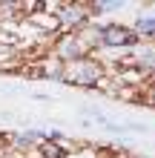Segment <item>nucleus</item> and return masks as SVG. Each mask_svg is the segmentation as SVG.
Wrapping results in <instances>:
<instances>
[{"mask_svg": "<svg viewBox=\"0 0 155 158\" xmlns=\"http://www.w3.org/2000/svg\"><path fill=\"white\" fill-rule=\"evenodd\" d=\"M138 29H141V32H155V20H141Z\"/></svg>", "mask_w": 155, "mask_h": 158, "instance_id": "f03ea898", "label": "nucleus"}, {"mask_svg": "<svg viewBox=\"0 0 155 158\" xmlns=\"http://www.w3.org/2000/svg\"><path fill=\"white\" fill-rule=\"evenodd\" d=\"M46 158H63V152L58 150V147H49V150H46Z\"/></svg>", "mask_w": 155, "mask_h": 158, "instance_id": "7ed1b4c3", "label": "nucleus"}, {"mask_svg": "<svg viewBox=\"0 0 155 158\" xmlns=\"http://www.w3.org/2000/svg\"><path fill=\"white\" fill-rule=\"evenodd\" d=\"M104 40L106 43H121V46H129V43H135L138 40V35H132V32H126V29H121V26H109V29L104 32Z\"/></svg>", "mask_w": 155, "mask_h": 158, "instance_id": "f257e3e1", "label": "nucleus"}]
</instances>
